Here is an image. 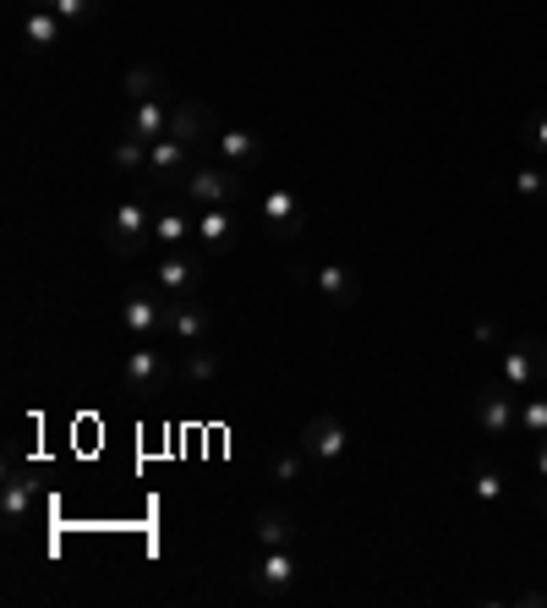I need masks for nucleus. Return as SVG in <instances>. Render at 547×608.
Segmentation results:
<instances>
[{"mask_svg": "<svg viewBox=\"0 0 547 608\" xmlns=\"http://www.w3.org/2000/svg\"><path fill=\"white\" fill-rule=\"evenodd\" d=\"M318 297H323V307H356L362 280L351 275V264H323L318 269Z\"/></svg>", "mask_w": 547, "mask_h": 608, "instance_id": "2eb2a0df", "label": "nucleus"}, {"mask_svg": "<svg viewBox=\"0 0 547 608\" xmlns=\"http://www.w3.org/2000/svg\"><path fill=\"white\" fill-rule=\"evenodd\" d=\"M301 460L307 456H274V482H301Z\"/></svg>", "mask_w": 547, "mask_h": 608, "instance_id": "c85d7f7f", "label": "nucleus"}, {"mask_svg": "<svg viewBox=\"0 0 547 608\" xmlns=\"http://www.w3.org/2000/svg\"><path fill=\"white\" fill-rule=\"evenodd\" d=\"M290 537H296V515H290L285 504H269V510L258 515V554L290 548Z\"/></svg>", "mask_w": 547, "mask_h": 608, "instance_id": "f3484780", "label": "nucleus"}, {"mask_svg": "<svg viewBox=\"0 0 547 608\" xmlns=\"http://www.w3.org/2000/svg\"><path fill=\"white\" fill-rule=\"evenodd\" d=\"M170 105H175V99L127 105V121H121V132H132V138H142V143H159V138L170 132Z\"/></svg>", "mask_w": 547, "mask_h": 608, "instance_id": "4468645a", "label": "nucleus"}, {"mask_svg": "<svg viewBox=\"0 0 547 608\" xmlns=\"http://www.w3.org/2000/svg\"><path fill=\"white\" fill-rule=\"evenodd\" d=\"M471 334H476L482 345H493V340H498V323H493V318H476V329H471Z\"/></svg>", "mask_w": 547, "mask_h": 608, "instance_id": "c756f323", "label": "nucleus"}, {"mask_svg": "<svg viewBox=\"0 0 547 608\" xmlns=\"http://www.w3.org/2000/svg\"><path fill=\"white\" fill-rule=\"evenodd\" d=\"M121 94H127V105L170 99V88H164V72H159V66H132V72L121 77Z\"/></svg>", "mask_w": 547, "mask_h": 608, "instance_id": "a211bd4d", "label": "nucleus"}, {"mask_svg": "<svg viewBox=\"0 0 547 608\" xmlns=\"http://www.w3.org/2000/svg\"><path fill=\"white\" fill-rule=\"evenodd\" d=\"M532 138H537V149H547V116L537 121V127H532Z\"/></svg>", "mask_w": 547, "mask_h": 608, "instance_id": "2f4dec72", "label": "nucleus"}, {"mask_svg": "<svg viewBox=\"0 0 547 608\" xmlns=\"http://www.w3.org/2000/svg\"><path fill=\"white\" fill-rule=\"evenodd\" d=\"M28 6L55 11L61 22H83V17H94V11H99V0H28Z\"/></svg>", "mask_w": 547, "mask_h": 608, "instance_id": "b1692460", "label": "nucleus"}, {"mask_svg": "<svg viewBox=\"0 0 547 608\" xmlns=\"http://www.w3.org/2000/svg\"><path fill=\"white\" fill-rule=\"evenodd\" d=\"M181 192H186L192 203H203V209H236V203L247 198V170H236V164H225V159H203V164L181 181Z\"/></svg>", "mask_w": 547, "mask_h": 608, "instance_id": "f257e3e1", "label": "nucleus"}, {"mask_svg": "<svg viewBox=\"0 0 547 608\" xmlns=\"http://www.w3.org/2000/svg\"><path fill=\"white\" fill-rule=\"evenodd\" d=\"M197 164H203V159L192 153V143H181V138H170V132H164L159 143H148V170H159V175L175 181V186H181Z\"/></svg>", "mask_w": 547, "mask_h": 608, "instance_id": "f8f14e48", "label": "nucleus"}, {"mask_svg": "<svg viewBox=\"0 0 547 608\" xmlns=\"http://www.w3.org/2000/svg\"><path fill=\"white\" fill-rule=\"evenodd\" d=\"M208 329H214V318H208V307L197 302V297L170 302V323H164V334H170L175 345H203V340H208Z\"/></svg>", "mask_w": 547, "mask_h": 608, "instance_id": "9b49d317", "label": "nucleus"}, {"mask_svg": "<svg viewBox=\"0 0 547 608\" xmlns=\"http://www.w3.org/2000/svg\"><path fill=\"white\" fill-rule=\"evenodd\" d=\"M192 231H197V220H186L181 209H159V214H153V236H159L164 247H181Z\"/></svg>", "mask_w": 547, "mask_h": 608, "instance_id": "5701e85b", "label": "nucleus"}, {"mask_svg": "<svg viewBox=\"0 0 547 608\" xmlns=\"http://www.w3.org/2000/svg\"><path fill=\"white\" fill-rule=\"evenodd\" d=\"M164 323H170V297L132 291V297L121 302V329H127L132 340H153V334H164Z\"/></svg>", "mask_w": 547, "mask_h": 608, "instance_id": "0eeeda50", "label": "nucleus"}, {"mask_svg": "<svg viewBox=\"0 0 547 608\" xmlns=\"http://www.w3.org/2000/svg\"><path fill=\"white\" fill-rule=\"evenodd\" d=\"M471 493H476V499H482V504H493V499H498V493H504V477H498V471H487V466H482V471H471Z\"/></svg>", "mask_w": 547, "mask_h": 608, "instance_id": "cd10ccee", "label": "nucleus"}, {"mask_svg": "<svg viewBox=\"0 0 547 608\" xmlns=\"http://www.w3.org/2000/svg\"><path fill=\"white\" fill-rule=\"evenodd\" d=\"M537 504H543V521H547V482H543V493H537Z\"/></svg>", "mask_w": 547, "mask_h": 608, "instance_id": "72a5a7b5", "label": "nucleus"}, {"mask_svg": "<svg viewBox=\"0 0 547 608\" xmlns=\"http://www.w3.org/2000/svg\"><path fill=\"white\" fill-rule=\"evenodd\" d=\"M153 286H159V297H170V302L197 297V264H192L186 253H164V258L153 264Z\"/></svg>", "mask_w": 547, "mask_h": 608, "instance_id": "ddd939ff", "label": "nucleus"}, {"mask_svg": "<svg viewBox=\"0 0 547 608\" xmlns=\"http://www.w3.org/2000/svg\"><path fill=\"white\" fill-rule=\"evenodd\" d=\"M148 236H153V214H148L142 198H127L121 209H110V220H105V247H110V253L137 258V253L148 247Z\"/></svg>", "mask_w": 547, "mask_h": 608, "instance_id": "f03ea898", "label": "nucleus"}, {"mask_svg": "<svg viewBox=\"0 0 547 608\" xmlns=\"http://www.w3.org/2000/svg\"><path fill=\"white\" fill-rule=\"evenodd\" d=\"M515 192H521V198H543V192H547V170H543V164L515 170Z\"/></svg>", "mask_w": 547, "mask_h": 608, "instance_id": "bb28decb", "label": "nucleus"}, {"mask_svg": "<svg viewBox=\"0 0 547 608\" xmlns=\"http://www.w3.org/2000/svg\"><path fill=\"white\" fill-rule=\"evenodd\" d=\"M28 510H33V482H28V477H11V482H6V493H0V521H6V526H17Z\"/></svg>", "mask_w": 547, "mask_h": 608, "instance_id": "4be33fe9", "label": "nucleus"}, {"mask_svg": "<svg viewBox=\"0 0 547 608\" xmlns=\"http://www.w3.org/2000/svg\"><path fill=\"white\" fill-rule=\"evenodd\" d=\"M345 445H351V434H345L340 417H312V423L301 428V439H296V450H301L307 460H318V466L340 460L345 456Z\"/></svg>", "mask_w": 547, "mask_h": 608, "instance_id": "6e6552de", "label": "nucleus"}, {"mask_svg": "<svg viewBox=\"0 0 547 608\" xmlns=\"http://www.w3.org/2000/svg\"><path fill=\"white\" fill-rule=\"evenodd\" d=\"M510 604L515 608H547V593H515Z\"/></svg>", "mask_w": 547, "mask_h": 608, "instance_id": "7c9ffc66", "label": "nucleus"}, {"mask_svg": "<svg viewBox=\"0 0 547 608\" xmlns=\"http://www.w3.org/2000/svg\"><path fill=\"white\" fill-rule=\"evenodd\" d=\"M110 159H116V170H142L148 164V143L132 138V132H121V143L110 149Z\"/></svg>", "mask_w": 547, "mask_h": 608, "instance_id": "393cba45", "label": "nucleus"}, {"mask_svg": "<svg viewBox=\"0 0 547 608\" xmlns=\"http://www.w3.org/2000/svg\"><path fill=\"white\" fill-rule=\"evenodd\" d=\"M214 153L225 164H236V170H253V164H264V138H253V132H219Z\"/></svg>", "mask_w": 547, "mask_h": 608, "instance_id": "dca6fc26", "label": "nucleus"}, {"mask_svg": "<svg viewBox=\"0 0 547 608\" xmlns=\"http://www.w3.org/2000/svg\"><path fill=\"white\" fill-rule=\"evenodd\" d=\"M521 434H532V439H543L547 434V395H537V401L521 406Z\"/></svg>", "mask_w": 547, "mask_h": 608, "instance_id": "a878e982", "label": "nucleus"}, {"mask_svg": "<svg viewBox=\"0 0 547 608\" xmlns=\"http://www.w3.org/2000/svg\"><path fill=\"white\" fill-rule=\"evenodd\" d=\"M258 220H264V231H269L274 242H296L307 231V209H301L296 186H269L258 198Z\"/></svg>", "mask_w": 547, "mask_h": 608, "instance_id": "39448f33", "label": "nucleus"}, {"mask_svg": "<svg viewBox=\"0 0 547 608\" xmlns=\"http://www.w3.org/2000/svg\"><path fill=\"white\" fill-rule=\"evenodd\" d=\"M515 384H504V378H493V384H482L476 395H471V417H476V428L482 434H510V428H521V406H515Z\"/></svg>", "mask_w": 547, "mask_h": 608, "instance_id": "7ed1b4c3", "label": "nucleus"}, {"mask_svg": "<svg viewBox=\"0 0 547 608\" xmlns=\"http://www.w3.org/2000/svg\"><path fill=\"white\" fill-rule=\"evenodd\" d=\"M537 471H543V482H547V439L537 445Z\"/></svg>", "mask_w": 547, "mask_h": 608, "instance_id": "473e14b6", "label": "nucleus"}, {"mask_svg": "<svg viewBox=\"0 0 547 608\" xmlns=\"http://www.w3.org/2000/svg\"><path fill=\"white\" fill-rule=\"evenodd\" d=\"M498 378H504V384H515V390H543V384H547V340H543V334L510 340Z\"/></svg>", "mask_w": 547, "mask_h": 608, "instance_id": "20e7f679", "label": "nucleus"}, {"mask_svg": "<svg viewBox=\"0 0 547 608\" xmlns=\"http://www.w3.org/2000/svg\"><path fill=\"white\" fill-rule=\"evenodd\" d=\"M170 138H181V143H192V149H197L203 138H208V143L219 138V121H214V110H208V105L175 99V105H170Z\"/></svg>", "mask_w": 547, "mask_h": 608, "instance_id": "9d476101", "label": "nucleus"}, {"mask_svg": "<svg viewBox=\"0 0 547 608\" xmlns=\"http://www.w3.org/2000/svg\"><path fill=\"white\" fill-rule=\"evenodd\" d=\"M181 378H186V384H214V378H219V351H208V345H181Z\"/></svg>", "mask_w": 547, "mask_h": 608, "instance_id": "412c9836", "label": "nucleus"}, {"mask_svg": "<svg viewBox=\"0 0 547 608\" xmlns=\"http://www.w3.org/2000/svg\"><path fill=\"white\" fill-rule=\"evenodd\" d=\"M61 17L55 11H39V6H28V17H22V39H28V50H55L61 44Z\"/></svg>", "mask_w": 547, "mask_h": 608, "instance_id": "6ab92c4d", "label": "nucleus"}, {"mask_svg": "<svg viewBox=\"0 0 547 608\" xmlns=\"http://www.w3.org/2000/svg\"><path fill=\"white\" fill-rule=\"evenodd\" d=\"M296 554L290 548H269V554H258V565H253V593L258 598H285L290 587H296Z\"/></svg>", "mask_w": 547, "mask_h": 608, "instance_id": "1a4fd4ad", "label": "nucleus"}, {"mask_svg": "<svg viewBox=\"0 0 547 608\" xmlns=\"http://www.w3.org/2000/svg\"><path fill=\"white\" fill-rule=\"evenodd\" d=\"M164 378H170V362H164V351H153L148 340H137L132 351L121 356V384H127L132 395H159Z\"/></svg>", "mask_w": 547, "mask_h": 608, "instance_id": "423d86ee", "label": "nucleus"}, {"mask_svg": "<svg viewBox=\"0 0 547 608\" xmlns=\"http://www.w3.org/2000/svg\"><path fill=\"white\" fill-rule=\"evenodd\" d=\"M543 439H547V434H543Z\"/></svg>", "mask_w": 547, "mask_h": 608, "instance_id": "f704fd0d", "label": "nucleus"}, {"mask_svg": "<svg viewBox=\"0 0 547 608\" xmlns=\"http://www.w3.org/2000/svg\"><path fill=\"white\" fill-rule=\"evenodd\" d=\"M192 236H197L203 247H225V242L236 236V209H203Z\"/></svg>", "mask_w": 547, "mask_h": 608, "instance_id": "aec40b11", "label": "nucleus"}]
</instances>
